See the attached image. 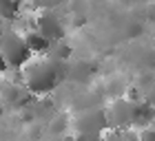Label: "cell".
<instances>
[{"label": "cell", "mask_w": 155, "mask_h": 141, "mask_svg": "<svg viewBox=\"0 0 155 141\" xmlns=\"http://www.w3.org/2000/svg\"><path fill=\"white\" fill-rule=\"evenodd\" d=\"M7 70H11V68H9V64H7V60L2 58V55H0V73H5V75H7Z\"/></svg>", "instance_id": "cell-15"}, {"label": "cell", "mask_w": 155, "mask_h": 141, "mask_svg": "<svg viewBox=\"0 0 155 141\" xmlns=\"http://www.w3.org/2000/svg\"><path fill=\"white\" fill-rule=\"evenodd\" d=\"M73 128H75V135H100L102 137L109 130L107 108H102V106L82 108L73 117Z\"/></svg>", "instance_id": "cell-3"}, {"label": "cell", "mask_w": 155, "mask_h": 141, "mask_svg": "<svg viewBox=\"0 0 155 141\" xmlns=\"http://www.w3.org/2000/svg\"><path fill=\"white\" fill-rule=\"evenodd\" d=\"M135 104L129 97H117L115 102L107 106L109 117V130H131L133 119H135Z\"/></svg>", "instance_id": "cell-4"}, {"label": "cell", "mask_w": 155, "mask_h": 141, "mask_svg": "<svg viewBox=\"0 0 155 141\" xmlns=\"http://www.w3.org/2000/svg\"><path fill=\"white\" fill-rule=\"evenodd\" d=\"M146 13H149V20H151V24L155 27V0L149 5V9H146Z\"/></svg>", "instance_id": "cell-14"}, {"label": "cell", "mask_w": 155, "mask_h": 141, "mask_svg": "<svg viewBox=\"0 0 155 141\" xmlns=\"http://www.w3.org/2000/svg\"><path fill=\"white\" fill-rule=\"evenodd\" d=\"M71 53H73V49H71V44H69L67 40L51 42V46H49V51H47L49 58H53V60H58V62H67L69 58H71Z\"/></svg>", "instance_id": "cell-9"}, {"label": "cell", "mask_w": 155, "mask_h": 141, "mask_svg": "<svg viewBox=\"0 0 155 141\" xmlns=\"http://www.w3.org/2000/svg\"><path fill=\"white\" fill-rule=\"evenodd\" d=\"M0 55L7 60L9 68H25L33 60V53L27 46L22 31L13 29V27H7L2 40H0Z\"/></svg>", "instance_id": "cell-2"}, {"label": "cell", "mask_w": 155, "mask_h": 141, "mask_svg": "<svg viewBox=\"0 0 155 141\" xmlns=\"http://www.w3.org/2000/svg\"><path fill=\"white\" fill-rule=\"evenodd\" d=\"M102 141H140V132L133 130H107Z\"/></svg>", "instance_id": "cell-10"}, {"label": "cell", "mask_w": 155, "mask_h": 141, "mask_svg": "<svg viewBox=\"0 0 155 141\" xmlns=\"http://www.w3.org/2000/svg\"><path fill=\"white\" fill-rule=\"evenodd\" d=\"M75 141H102L100 135H75Z\"/></svg>", "instance_id": "cell-13"}, {"label": "cell", "mask_w": 155, "mask_h": 141, "mask_svg": "<svg viewBox=\"0 0 155 141\" xmlns=\"http://www.w3.org/2000/svg\"><path fill=\"white\" fill-rule=\"evenodd\" d=\"M153 119H155V106L144 102V99H140L135 104V119H133V126L140 128V130H144V128H149L153 124Z\"/></svg>", "instance_id": "cell-6"}, {"label": "cell", "mask_w": 155, "mask_h": 141, "mask_svg": "<svg viewBox=\"0 0 155 141\" xmlns=\"http://www.w3.org/2000/svg\"><path fill=\"white\" fill-rule=\"evenodd\" d=\"M20 9H22V2H18V0H0V22H18Z\"/></svg>", "instance_id": "cell-8"}, {"label": "cell", "mask_w": 155, "mask_h": 141, "mask_svg": "<svg viewBox=\"0 0 155 141\" xmlns=\"http://www.w3.org/2000/svg\"><path fill=\"white\" fill-rule=\"evenodd\" d=\"M33 29H36L42 38H47L49 42L64 40V35H67L64 20L58 16V11H38L36 16H33Z\"/></svg>", "instance_id": "cell-5"}, {"label": "cell", "mask_w": 155, "mask_h": 141, "mask_svg": "<svg viewBox=\"0 0 155 141\" xmlns=\"http://www.w3.org/2000/svg\"><path fill=\"white\" fill-rule=\"evenodd\" d=\"M25 40H27V46H29V51L33 55H47L49 51V46H51V42H49L47 38H42V35L36 31V29H29V31H25Z\"/></svg>", "instance_id": "cell-7"}, {"label": "cell", "mask_w": 155, "mask_h": 141, "mask_svg": "<svg viewBox=\"0 0 155 141\" xmlns=\"http://www.w3.org/2000/svg\"><path fill=\"white\" fill-rule=\"evenodd\" d=\"M67 77L64 62H58L49 55H38L22 68V86L29 95H49Z\"/></svg>", "instance_id": "cell-1"}, {"label": "cell", "mask_w": 155, "mask_h": 141, "mask_svg": "<svg viewBox=\"0 0 155 141\" xmlns=\"http://www.w3.org/2000/svg\"><path fill=\"white\" fill-rule=\"evenodd\" d=\"M67 0H33L31 7L38 11H58V7H62Z\"/></svg>", "instance_id": "cell-11"}, {"label": "cell", "mask_w": 155, "mask_h": 141, "mask_svg": "<svg viewBox=\"0 0 155 141\" xmlns=\"http://www.w3.org/2000/svg\"><path fill=\"white\" fill-rule=\"evenodd\" d=\"M5 31H7V24H5V22H0V40H2V35H5Z\"/></svg>", "instance_id": "cell-16"}, {"label": "cell", "mask_w": 155, "mask_h": 141, "mask_svg": "<svg viewBox=\"0 0 155 141\" xmlns=\"http://www.w3.org/2000/svg\"><path fill=\"white\" fill-rule=\"evenodd\" d=\"M140 141H155V128H153V126L140 130Z\"/></svg>", "instance_id": "cell-12"}]
</instances>
